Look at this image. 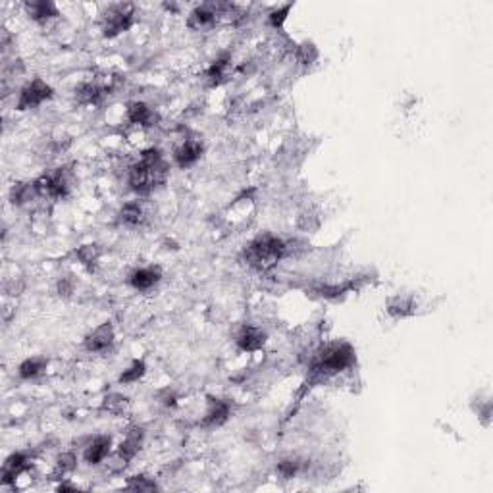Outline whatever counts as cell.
<instances>
[{"label": "cell", "instance_id": "cell-11", "mask_svg": "<svg viewBox=\"0 0 493 493\" xmlns=\"http://www.w3.org/2000/svg\"><path fill=\"white\" fill-rule=\"evenodd\" d=\"M235 345L245 352L261 351L266 345V333L256 326H243L235 335Z\"/></svg>", "mask_w": 493, "mask_h": 493}, {"label": "cell", "instance_id": "cell-14", "mask_svg": "<svg viewBox=\"0 0 493 493\" xmlns=\"http://www.w3.org/2000/svg\"><path fill=\"white\" fill-rule=\"evenodd\" d=\"M160 278H162V272H160L158 266L135 268L133 272L129 274V285L137 289V291H148L160 282Z\"/></svg>", "mask_w": 493, "mask_h": 493}, {"label": "cell", "instance_id": "cell-28", "mask_svg": "<svg viewBox=\"0 0 493 493\" xmlns=\"http://www.w3.org/2000/svg\"><path fill=\"white\" fill-rule=\"evenodd\" d=\"M127 489H133V492H155L158 489L155 480L147 478V476H133V478L127 482Z\"/></svg>", "mask_w": 493, "mask_h": 493}, {"label": "cell", "instance_id": "cell-1", "mask_svg": "<svg viewBox=\"0 0 493 493\" xmlns=\"http://www.w3.org/2000/svg\"><path fill=\"white\" fill-rule=\"evenodd\" d=\"M170 164L164 160V155L158 148H147L143 150L141 158L129 168L127 184L135 195L147 197L153 191L162 187L168 182Z\"/></svg>", "mask_w": 493, "mask_h": 493}, {"label": "cell", "instance_id": "cell-15", "mask_svg": "<svg viewBox=\"0 0 493 493\" xmlns=\"http://www.w3.org/2000/svg\"><path fill=\"white\" fill-rule=\"evenodd\" d=\"M126 118L129 124L133 126H141V127H150L155 126V121L158 120L156 112L150 108L148 105L141 102V100H133L127 105L126 110Z\"/></svg>", "mask_w": 493, "mask_h": 493}, {"label": "cell", "instance_id": "cell-13", "mask_svg": "<svg viewBox=\"0 0 493 493\" xmlns=\"http://www.w3.org/2000/svg\"><path fill=\"white\" fill-rule=\"evenodd\" d=\"M23 10L29 16V20L37 21V23H47L60 16L58 6L50 0H29L23 4Z\"/></svg>", "mask_w": 493, "mask_h": 493}, {"label": "cell", "instance_id": "cell-22", "mask_svg": "<svg viewBox=\"0 0 493 493\" xmlns=\"http://www.w3.org/2000/svg\"><path fill=\"white\" fill-rule=\"evenodd\" d=\"M49 367V360L44 357H29L18 367V374L21 380H33L37 376H41Z\"/></svg>", "mask_w": 493, "mask_h": 493}, {"label": "cell", "instance_id": "cell-5", "mask_svg": "<svg viewBox=\"0 0 493 493\" xmlns=\"http://www.w3.org/2000/svg\"><path fill=\"white\" fill-rule=\"evenodd\" d=\"M135 23V6L129 2H121V4H112L108 6L105 14H102V35L106 39H114V37L126 33L127 29Z\"/></svg>", "mask_w": 493, "mask_h": 493}, {"label": "cell", "instance_id": "cell-20", "mask_svg": "<svg viewBox=\"0 0 493 493\" xmlns=\"http://www.w3.org/2000/svg\"><path fill=\"white\" fill-rule=\"evenodd\" d=\"M143 436H145V434H143L141 428H131V430L127 432V436L121 439V444L118 445V453H116V455H118L121 461L129 463L137 453L141 451Z\"/></svg>", "mask_w": 493, "mask_h": 493}, {"label": "cell", "instance_id": "cell-23", "mask_svg": "<svg viewBox=\"0 0 493 493\" xmlns=\"http://www.w3.org/2000/svg\"><path fill=\"white\" fill-rule=\"evenodd\" d=\"M35 197H39V195H37L33 182H29V184H14L12 185V189H10V201H12V205L21 206L25 205V203H31Z\"/></svg>", "mask_w": 493, "mask_h": 493}, {"label": "cell", "instance_id": "cell-27", "mask_svg": "<svg viewBox=\"0 0 493 493\" xmlns=\"http://www.w3.org/2000/svg\"><path fill=\"white\" fill-rule=\"evenodd\" d=\"M293 6H295V4H285V6H280V8H275V10H272V12L268 14V23H270L274 29H282L285 20H287L289 12L293 10Z\"/></svg>", "mask_w": 493, "mask_h": 493}, {"label": "cell", "instance_id": "cell-18", "mask_svg": "<svg viewBox=\"0 0 493 493\" xmlns=\"http://www.w3.org/2000/svg\"><path fill=\"white\" fill-rule=\"evenodd\" d=\"M118 220L120 224L127 227H139L147 222V212H145V206H143L141 201H129L126 205L121 206L120 212H118Z\"/></svg>", "mask_w": 493, "mask_h": 493}, {"label": "cell", "instance_id": "cell-24", "mask_svg": "<svg viewBox=\"0 0 493 493\" xmlns=\"http://www.w3.org/2000/svg\"><path fill=\"white\" fill-rule=\"evenodd\" d=\"M145 374H147V364H145V360L137 359L120 374L118 381H120V384H135V381L141 380Z\"/></svg>", "mask_w": 493, "mask_h": 493}, {"label": "cell", "instance_id": "cell-8", "mask_svg": "<svg viewBox=\"0 0 493 493\" xmlns=\"http://www.w3.org/2000/svg\"><path fill=\"white\" fill-rule=\"evenodd\" d=\"M114 341H116V333H114V328L110 322H105V324L97 326L95 330L89 331L83 339L85 351L95 352V355H105L114 347Z\"/></svg>", "mask_w": 493, "mask_h": 493}, {"label": "cell", "instance_id": "cell-3", "mask_svg": "<svg viewBox=\"0 0 493 493\" xmlns=\"http://www.w3.org/2000/svg\"><path fill=\"white\" fill-rule=\"evenodd\" d=\"M287 254V243L274 233H262L254 237L243 251L245 262L259 272H268Z\"/></svg>", "mask_w": 493, "mask_h": 493}, {"label": "cell", "instance_id": "cell-7", "mask_svg": "<svg viewBox=\"0 0 493 493\" xmlns=\"http://www.w3.org/2000/svg\"><path fill=\"white\" fill-rule=\"evenodd\" d=\"M226 8V4H214V2H205L201 6L193 8L187 18V28L193 31H208L216 25L220 16H224Z\"/></svg>", "mask_w": 493, "mask_h": 493}, {"label": "cell", "instance_id": "cell-21", "mask_svg": "<svg viewBox=\"0 0 493 493\" xmlns=\"http://www.w3.org/2000/svg\"><path fill=\"white\" fill-rule=\"evenodd\" d=\"M230 71H232V58H218V60H214L210 68L206 70L205 79L212 87H218V85H222L226 81Z\"/></svg>", "mask_w": 493, "mask_h": 493}, {"label": "cell", "instance_id": "cell-19", "mask_svg": "<svg viewBox=\"0 0 493 493\" xmlns=\"http://www.w3.org/2000/svg\"><path fill=\"white\" fill-rule=\"evenodd\" d=\"M106 95V87L100 85L99 81H83L76 87V100L79 105L91 106V105H99L100 100L105 99Z\"/></svg>", "mask_w": 493, "mask_h": 493}, {"label": "cell", "instance_id": "cell-29", "mask_svg": "<svg viewBox=\"0 0 493 493\" xmlns=\"http://www.w3.org/2000/svg\"><path fill=\"white\" fill-rule=\"evenodd\" d=\"M299 468H301V463H299L297 458H285V461H282L280 465L275 466V470H278V474H280V476H282V478H285V480L297 476V473H299Z\"/></svg>", "mask_w": 493, "mask_h": 493}, {"label": "cell", "instance_id": "cell-31", "mask_svg": "<svg viewBox=\"0 0 493 493\" xmlns=\"http://www.w3.org/2000/svg\"><path fill=\"white\" fill-rule=\"evenodd\" d=\"M73 293V280L71 278H62L58 282V295L60 297H70Z\"/></svg>", "mask_w": 493, "mask_h": 493}, {"label": "cell", "instance_id": "cell-17", "mask_svg": "<svg viewBox=\"0 0 493 493\" xmlns=\"http://www.w3.org/2000/svg\"><path fill=\"white\" fill-rule=\"evenodd\" d=\"M110 449H112V439H110V437H95L91 444L85 447L83 461L87 465H100V463H105L106 457L110 455Z\"/></svg>", "mask_w": 493, "mask_h": 493}, {"label": "cell", "instance_id": "cell-25", "mask_svg": "<svg viewBox=\"0 0 493 493\" xmlns=\"http://www.w3.org/2000/svg\"><path fill=\"white\" fill-rule=\"evenodd\" d=\"M295 57H297V62L299 64H303V66H312V64L318 60L316 44H314V42H309V41L297 44Z\"/></svg>", "mask_w": 493, "mask_h": 493}, {"label": "cell", "instance_id": "cell-12", "mask_svg": "<svg viewBox=\"0 0 493 493\" xmlns=\"http://www.w3.org/2000/svg\"><path fill=\"white\" fill-rule=\"evenodd\" d=\"M203 153H205L203 143L198 139H187L174 150V162L179 168H191L193 164H197L201 160Z\"/></svg>", "mask_w": 493, "mask_h": 493}, {"label": "cell", "instance_id": "cell-9", "mask_svg": "<svg viewBox=\"0 0 493 493\" xmlns=\"http://www.w3.org/2000/svg\"><path fill=\"white\" fill-rule=\"evenodd\" d=\"M386 310L388 314L395 320H405V318L415 316L416 310H418V303L412 295H407V293H397V295L389 297L388 303H386Z\"/></svg>", "mask_w": 493, "mask_h": 493}, {"label": "cell", "instance_id": "cell-32", "mask_svg": "<svg viewBox=\"0 0 493 493\" xmlns=\"http://www.w3.org/2000/svg\"><path fill=\"white\" fill-rule=\"evenodd\" d=\"M68 489H70V492H73L76 487L70 486V484H60V486H58V492H68Z\"/></svg>", "mask_w": 493, "mask_h": 493}, {"label": "cell", "instance_id": "cell-10", "mask_svg": "<svg viewBox=\"0 0 493 493\" xmlns=\"http://www.w3.org/2000/svg\"><path fill=\"white\" fill-rule=\"evenodd\" d=\"M232 416V405L224 399H210L208 407L205 410V416L201 424L205 428H220L222 424H226Z\"/></svg>", "mask_w": 493, "mask_h": 493}, {"label": "cell", "instance_id": "cell-2", "mask_svg": "<svg viewBox=\"0 0 493 493\" xmlns=\"http://www.w3.org/2000/svg\"><path fill=\"white\" fill-rule=\"evenodd\" d=\"M357 362V352L349 341H330L314 355L310 374L316 380H326L349 370Z\"/></svg>", "mask_w": 493, "mask_h": 493}, {"label": "cell", "instance_id": "cell-6", "mask_svg": "<svg viewBox=\"0 0 493 493\" xmlns=\"http://www.w3.org/2000/svg\"><path fill=\"white\" fill-rule=\"evenodd\" d=\"M54 97V89L50 87L44 79L35 78L28 81L20 89V97H18V105L16 108L20 112H25V110H35L42 102H47Z\"/></svg>", "mask_w": 493, "mask_h": 493}, {"label": "cell", "instance_id": "cell-4", "mask_svg": "<svg viewBox=\"0 0 493 493\" xmlns=\"http://www.w3.org/2000/svg\"><path fill=\"white\" fill-rule=\"evenodd\" d=\"M39 197L49 198H64L70 195L71 187H73V176L71 170L68 166L57 168L54 172L42 174L33 182Z\"/></svg>", "mask_w": 493, "mask_h": 493}, {"label": "cell", "instance_id": "cell-16", "mask_svg": "<svg viewBox=\"0 0 493 493\" xmlns=\"http://www.w3.org/2000/svg\"><path fill=\"white\" fill-rule=\"evenodd\" d=\"M29 468V457L23 455V453H14L6 458V463L2 466V474H0V482L2 486H8V484H14L18 476L25 473Z\"/></svg>", "mask_w": 493, "mask_h": 493}, {"label": "cell", "instance_id": "cell-26", "mask_svg": "<svg viewBox=\"0 0 493 493\" xmlns=\"http://www.w3.org/2000/svg\"><path fill=\"white\" fill-rule=\"evenodd\" d=\"M100 256V246L91 243V245H83L78 249V259L81 261V264L91 268L95 262L99 261Z\"/></svg>", "mask_w": 493, "mask_h": 493}, {"label": "cell", "instance_id": "cell-30", "mask_svg": "<svg viewBox=\"0 0 493 493\" xmlns=\"http://www.w3.org/2000/svg\"><path fill=\"white\" fill-rule=\"evenodd\" d=\"M76 465H78V458H76L73 453H62V455L57 458V473L64 476V474L71 473V470L76 468Z\"/></svg>", "mask_w": 493, "mask_h": 493}]
</instances>
